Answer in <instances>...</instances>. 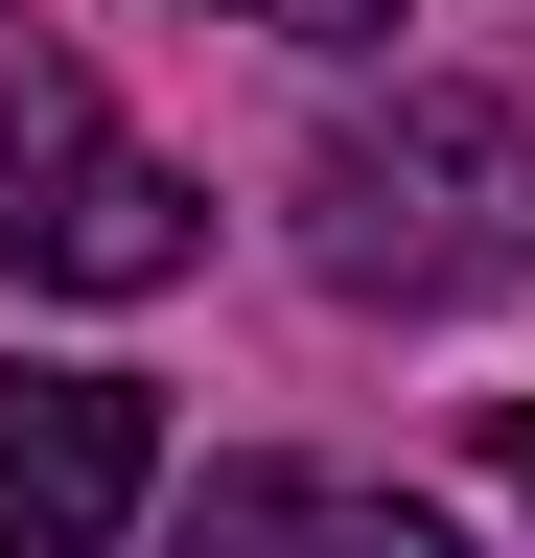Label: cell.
<instances>
[{"instance_id": "obj_4", "label": "cell", "mask_w": 535, "mask_h": 558, "mask_svg": "<svg viewBox=\"0 0 535 558\" xmlns=\"http://www.w3.org/2000/svg\"><path fill=\"white\" fill-rule=\"evenodd\" d=\"M163 558H465L420 488H350V465H210V512Z\"/></svg>"}, {"instance_id": "obj_5", "label": "cell", "mask_w": 535, "mask_h": 558, "mask_svg": "<svg viewBox=\"0 0 535 558\" xmlns=\"http://www.w3.org/2000/svg\"><path fill=\"white\" fill-rule=\"evenodd\" d=\"M210 24H280V47H396L420 0H210Z\"/></svg>"}, {"instance_id": "obj_6", "label": "cell", "mask_w": 535, "mask_h": 558, "mask_svg": "<svg viewBox=\"0 0 535 558\" xmlns=\"http://www.w3.org/2000/svg\"><path fill=\"white\" fill-rule=\"evenodd\" d=\"M489 465H512V488H535V396H489Z\"/></svg>"}, {"instance_id": "obj_2", "label": "cell", "mask_w": 535, "mask_h": 558, "mask_svg": "<svg viewBox=\"0 0 535 558\" xmlns=\"http://www.w3.org/2000/svg\"><path fill=\"white\" fill-rule=\"evenodd\" d=\"M186 256H210V186L0 0V279L24 303H163Z\"/></svg>"}, {"instance_id": "obj_3", "label": "cell", "mask_w": 535, "mask_h": 558, "mask_svg": "<svg viewBox=\"0 0 535 558\" xmlns=\"http://www.w3.org/2000/svg\"><path fill=\"white\" fill-rule=\"evenodd\" d=\"M141 488H163V396H141V373L0 349V558H117Z\"/></svg>"}, {"instance_id": "obj_1", "label": "cell", "mask_w": 535, "mask_h": 558, "mask_svg": "<svg viewBox=\"0 0 535 558\" xmlns=\"http://www.w3.org/2000/svg\"><path fill=\"white\" fill-rule=\"evenodd\" d=\"M303 279L326 303H489V279H535V117L465 94V70H396V94H350L303 140Z\"/></svg>"}]
</instances>
